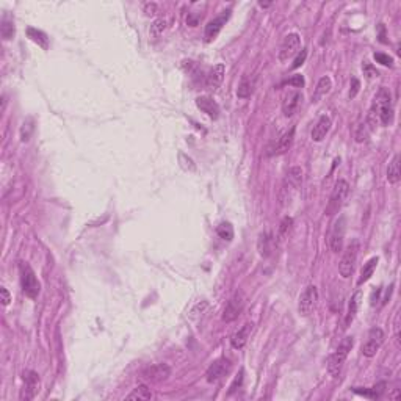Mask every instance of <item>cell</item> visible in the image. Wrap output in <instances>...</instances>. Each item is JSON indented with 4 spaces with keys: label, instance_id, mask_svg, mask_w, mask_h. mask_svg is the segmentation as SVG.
I'll return each mask as SVG.
<instances>
[{
    "label": "cell",
    "instance_id": "1",
    "mask_svg": "<svg viewBox=\"0 0 401 401\" xmlns=\"http://www.w3.org/2000/svg\"><path fill=\"white\" fill-rule=\"evenodd\" d=\"M353 345H354L353 337H345L340 342V345H338V348L335 349V353H332L327 357V372L331 376L337 378L340 375V370L346 361L349 351L353 349Z\"/></svg>",
    "mask_w": 401,
    "mask_h": 401
},
{
    "label": "cell",
    "instance_id": "2",
    "mask_svg": "<svg viewBox=\"0 0 401 401\" xmlns=\"http://www.w3.org/2000/svg\"><path fill=\"white\" fill-rule=\"evenodd\" d=\"M376 110L378 119L383 126H390L394 121V107H392V99L386 88H381L378 91L375 97V102L372 105Z\"/></svg>",
    "mask_w": 401,
    "mask_h": 401
},
{
    "label": "cell",
    "instance_id": "3",
    "mask_svg": "<svg viewBox=\"0 0 401 401\" xmlns=\"http://www.w3.org/2000/svg\"><path fill=\"white\" fill-rule=\"evenodd\" d=\"M348 193H349L348 182L343 180V179L337 180L335 185H334V190L331 193V198H329V202H327L326 209H324V213L327 215V217H334V215H337L338 212H340V209L343 207V204H345V199L348 196Z\"/></svg>",
    "mask_w": 401,
    "mask_h": 401
},
{
    "label": "cell",
    "instance_id": "4",
    "mask_svg": "<svg viewBox=\"0 0 401 401\" xmlns=\"http://www.w3.org/2000/svg\"><path fill=\"white\" fill-rule=\"evenodd\" d=\"M19 271H20V287H22V292L28 298H36L41 290V284L38 282L36 274L32 270V266L22 262L19 265Z\"/></svg>",
    "mask_w": 401,
    "mask_h": 401
},
{
    "label": "cell",
    "instance_id": "5",
    "mask_svg": "<svg viewBox=\"0 0 401 401\" xmlns=\"http://www.w3.org/2000/svg\"><path fill=\"white\" fill-rule=\"evenodd\" d=\"M303 183V169L301 168H290L285 174V179H284V183H282V194H281V199L284 202L290 201L293 198V194L300 190Z\"/></svg>",
    "mask_w": 401,
    "mask_h": 401
},
{
    "label": "cell",
    "instance_id": "6",
    "mask_svg": "<svg viewBox=\"0 0 401 401\" xmlns=\"http://www.w3.org/2000/svg\"><path fill=\"white\" fill-rule=\"evenodd\" d=\"M357 252H359V243L354 240L346 248V251L343 252L340 265H338V273H340V276L343 277V279H348V277L353 274L354 265H356V260H357Z\"/></svg>",
    "mask_w": 401,
    "mask_h": 401
},
{
    "label": "cell",
    "instance_id": "7",
    "mask_svg": "<svg viewBox=\"0 0 401 401\" xmlns=\"http://www.w3.org/2000/svg\"><path fill=\"white\" fill-rule=\"evenodd\" d=\"M22 381L24 386L20 389V400L22 401H30L33 400L35 395L39 390V376L33 370H25L22 373Z\"/></svg>",
    "mask_w": 401,
    "mask_h": 401
},
{
    "label": "cell",
    "instance_id": "8",
    "mask_svg": "<svg viewBox=\"0 0 401 401\" xmlns=\"http://www.w3.org/2000/svg\"><path fill=\"white\" fill-rule=\"evenodd\" d=\"M384 343V331L381 327H372L368 331L367 342L362 345V354L365 357H373L379 351V348Z\"/></svg>",
    "mask_w": 401,
    "mask_h": 401
},
{
    "label": "cell",
    "instance_id": "9",
    "mask_svg": "<svg viewBox=\"0 0 401 401\" xmlns=\"http://www.w3.org/2000/svg\"><path fill=\"white\" fill-rule=\"evenodd\" d=\"M293 138H295V127L284 132L279 138H276L271 145L266 148V156H268V157L282 156V154H285L287 151L290 149L292 143H293Z\"/></svg>",
    "mask_w": 401,
    "mask_h": 401
},
{
    "label": "cell",
    "instance_id": "10",
    "mask_svg": "<svg viewBox=\"0 0 401 401\" xmlns=\"http://www.w3.org/2000/svg\"><path fill=\"white\" fill-rule=\"evenodd\" d=\"M301 47V36L298 33H290L287 35L282 41V46L279 50V61L281 63H285L287 60L292 58L298 50Z\"/></svg>",
    "mask_w": 401,
    "mask_h": 401
},
{
    "label": "cell",
    "instance_id": "11",
    "mask_svg": "<svg viewBox=\"0 0 401 401\" xmlns=\"http://www.w3.org/2000/svg\"><path fill=\"white\" fill-rule=\"evenodd\" d=\"M318 301V290L315 285H309L306 287V290L301 293L300 296V303H298V311H300L301 315L307 317L312 311Z\"/></svg>",
    "mask_w": 401,
    "mask_h": 401
},
{
    "label": "cell",
    "instance_id": "12",
    "mask_svg": "<svg viewBox=\"0 0 401 401\" xmlns=\"http://www.w3.org/2000/svg\"><path fill=\"white\" fill-rule=\"evenodd\" d=\"M343 240H345V218H338L329 234V246H331L332 252L338 254L343 249Z\"/></svg>",
    "mask_w": 401,
    "mask_h": 401
},
{
    "label": "cell",
    "instance_id": "13",
    "mask_svg": "<svg viewBox=\"0 0 401 401\" xmlns=\"http://www.w3.org/2000/svg\"><path fill=\"white\" fill-rule=\"evenodd\" d=\"M243 307H244V298L241 293H235L228 306H226V309H224V314H223V320L226 323H232L234 320H237V318L240 317L241 311H243Z\"/></svg>",
    "mask_w": 401,
    "mask_h": 401
},
{
    "label": "cell",
    "instance_id": "14",
    "mask_svg": "<svg viewBox=\"0 0 401 401\" xmlns=\"http://www.w3.org/2000/svg\"><path fill=\"white\" fill-rule=\"evenodd\" d=\"M301 100H303L301 91L290 89L289 92H285L284 100H282V113H284V116H287V118L293 116L295 113H296V110L300 108Z\"/></svg>",
    "mask_w": 401,
    "mask_h": 401
},
{
    "label": "cell",
    "instance_id": "15",
    "mask_svg": "<svg viewBox=\"0 0 401 401\" xmlns=\"http://www.w3.org/2000/svg\"><path fill=\"white\" fill-rule=\"evenodd\" d=\"M229 368H231V362H229V359H226V357H220L218 361H215L209 370H207V373H205V378H207V381L209 383H218L220 379L229 372Z\"/></svg>",
    "mask_w": 401,
    "mask_h": 401
},
{
    "label": "cell",
    "instance_id": "16",
    "mask_svg": "<svg viewBox=\"0 0 401 401\" xmlns=\"http://www.w3.org/2000/svg\"><path fill=\"white\" fill-rule=\"evenodd\" d=\"M229 16H231V9H226V11H223L218 17L212 19L210 22L205 25V32H204L205 41H212V39L217 38V35L221 32L223 25L226 24V20L229 19Z\"/></svg>",
    "mask_w": 401,
    "mask_h": 401
},
{
    "label": "cell",
    "instance_id": "17",
    "mask_svg": "<svg viewBox=\"0 0 401 401\" xmlns=\"http://www.w3.org/2000/svg\"><path fill=\"white\" fill-rule=\"evenodd\" d=\"M169 375H171V368L166 364L152 365L143 372V376L151 379V381H154V383H160V381H163V379H166Z\"/></svg>",
    "mask_w": 401,
    "mask_h": 401
},
{
    "label": "cell",
    "instance_id": "18",
    "mask_svg": "<svg viewBox=\"0 0 401 401\" xmlns=\"http://www.w3.org/2000/svg\"><path fill=\"white\" fill-rule=\"evenodd\" d=\"M196 105L202 113H205V115L210 116L212 119H217L220 116V105L209 96L198 97L196 99Z\"/></svg>",
    "mask_w": 401,
    "mask_h": 401
},
{
    "label": "cell",
    "instance_id": "19",
    "mask_svg": "<svg viewBox=\"0 0 401 401\" xmlns=\"http://www.w3.org/2000/svg\"><path fill=\"white\" fill-rule=\"evenodd\" d=\"M274 246H276V239H274V235L270 231L262 232L259 235V241H257V249H259L260 255H263V257L271 255V252L274 251Z\"/></svg>",
    "mask_w": 401,
    "mask_h": 401
},
{
    "label": "cell",
    "instance_id": "20",
    "mask_svg": "<svg viewBox=\"0 0 401 401\" xmlns=\"http://www.w3.org/2000/svg\"><path fill=\"white\" fill-rule=\"evenodd\" d=\"M331 126H332V122H331V118L323 115L320 119L317 121V124L314 126L312 129V133H311V137L314 141H323L324 137L329 133V130H331Z\"/></svg>",
    "mask_w": 401,
    "mask_h": 401
},
{
    "label": "cell",
    "instance_id": "21",
    "mask_svg": "<svg viewBox=\"0 0 401 401\" xmlns=\"http://www.w3.org/2000/svg\"><path fill=\"white\" fill-rule=\"evenodd\" d=\"M224 73H226V68L224 65H217V66H213L210 69V73L207 76V79H205V85H207L209 89L215 91V89H218L220 85L223 83V80H224Z\"/></svg>",
    "mask_w": 401,
    "mask_h": 401
},
{
    "label": "cell",
    "instance_id": "22",
    "mask_svg": "<svg viewBox=\"0 0 401 401\" xmlns=\"http://www.w3.org/2000/svg\"><path fill=\"white\" fill-rule=\"evenodd\" d=\"M251 329H252V324H251V323H246L241 329H239V331L231 337V345H232V348H235V349H241V348L246 345V342H248V337H249V334H251Z\"/></svg>",
    "mask_w": 401,
    "mask_h": 401
},
{
    "label": "cell",
    "instance_id": "23",
    "mask_svg": "<svg viewBox=\"0 0 401 401\" xmlns=\"http://www.w3.org/2000/svg\"><path fill=\"white\" fill-rule=\"evenodd\" d=\"M401 179V169H400V156H397L392 159V161L389 163L387 166V180L390 183H398Z\"/></svg>",
    "mask_w": 401,
    "mask_h": 401
},
{
    "label": "cell",
    "instance_id": "24",
    "mask_svg": "<svg viewBox=\"0 0 401 401\" xmlns=\"http://www.w3.org/2000/svg\"><path fill=\"white\" fill-rule=\"evenodd\" d=\"M361 300H362V292L359 290L353 295L351 298V301H349V306H348V314H346V326H349V323H351L354 320V317L357 314V309H359V306H361Z\"/></svg>",
    "mask_w": 401,
    "mask_h": 401
},
{
    "label": "cell",
    "instance_id": "25",
    "mask_svg": "<svg viewBox=\"0 0 401 401\" xmlns=\"http://www.w3.org/2000/svg\"><path fill=\"white\" fill-rule=\"evenodd\" d=\"M331 86H332V81L327 76H324L318 80V85H317L315 92H314V102H318L321 97H324L327 92L331 91Z\"/></svg>",
    "mask_w": 401,
    "mask_h": 401
},
{
    "label": "cell",
    "instance_id": "26",
    "mask_svg": "<svg viewBox=\"0 0 401 401\" xmlns=\"http://www.w3.org/2000/svg\"><path fill=\"white\" fill-rule=\"evenodd\" d=\"M254 85H255V80L248 77V76H244L240 81V85H239V89H237V96L240 99H246V97H249L252 94V91H254Z\"/></svg>",
    "mask_w": 401,
    "mask_h": 401
},
{
    "label": "cell",
    "instance_id": "27",
    "mask_svg": "<svg viewBox=\"0 0 401 401\" xmlns=\"http://www.w3.org/2000/svg\"><path fill=\"white\" fill-rule=\"evenodd\" d=\"M376 265H378V257H372L367 263H364L362 270H361V277H359V285H362L364 282H367L370 277L373 276L375 270H376Z\"/></svg>",
    "mask_w": 401,
    "mask_h": 401
},
{
    "label": "cell",
    "instance_id": "28",
    "mask_svg": "<svg viewBox=\"0 0 401 401\" xmlns=\"http://www.w3.org/2000/svg\"><path fill=\"white\" fill-rule=\"evenodd\" d=\"M384 387H386V383H379L378 386H375V387H372V389H361V387H356V389H353L354 390V394H357V395H362V397H367V398H379L383 395V392H384Z\"/></svg>",
    "mask_w": 401,
    "mask_h": 401
},
{
    "label": "cell",
    "instance_id": "29",
    "mask_svg": "<svg viewBox=\"0 0 401 401\" xmlns=\"http://www.w3.org/2000/svg\"><path fill=\"white\" fill-rule=\"evenodd\" d=\"M27 35H28L30 39L35 41V43L38 46H41L43 49H47L49 47V38H47V35L44 32H41V30H36L33 27H28L27 28Z\"/></svg>",
    "mask_w": 401,
    "mask_h": 401
},
{
    "label": "cell",
    "instance_id": "30",
    "mask_svg": "<svg viewBox=\"0 0 401 401\" xmlns=\"http://www.w3.org/2000/svg\"><path fill=\"white\" fill-rule=\"evenodd\" d=\"M0 35H2V38L5 41L11 39L14 36V22H13L11 17L5 16L2 19V24H0Z\"/></svg>",
    "mask_w": 401,
    "mask_h": 401
},
{
    "label": "cell",
    "instance_id": "31",
    "mask_svg": "<svg viewBox=\"0 0 401 401\" xmlns=\"http://www.w3.org/2000/svg\"><path fill=\"white\" fill-rule=\"evenodd\" d=\"M126 398L127 400H151L152 394L148 389V386H138L137 389H133V392H130Z\"/></svg>",
    "mask_w": 401,
    "mask_h": 401
},
{
    "label": "cell",
    "instance_id": "32",
    "mask_svg": "<svg viewBox=\"0 0 401 401\" xmlns=\"http://www.w3.org/2000/svg\"><path fill=\"white\" fill-rule=\"evenodd\" d=\"M217 234L220 235L223 240L231 241L234 239V228L231 226V223H221L217 228Z\"/></svg>",
    "mask_w": 401,
    "mask_h": 401
},
{
    "label": "cell",
    "instance_id": "33",
    "mask_svg": "<svg viewBox=\"0 0 401 401\" xmlns=\"http://www.w3.org/2000/svg\"><path fill=\"white\" fill-rule=\"evenodd\" d=\"M35 126H33V119H27L22 127H20V141H28L30 140V135H32Z\"/></svg>",
    "mask_w": 401,
    "mask_h": 401
},
{
    "label": "cell",
    "instance_id": "34",
    "mask_svg": "<svg viewBox=\"0 0 401 401\" xmlns=\"http://www.w3.org/2000/svg\"><path fill=\"white\" fill-rule=\"evenodd\" d=\"M292 224H293V220L290 217H285L282 221H281V226H279V232H277V239L279 240H284V237L287 234H289L290 228H292Z\"/></svg>",
    "mask_w": 401,
    "mask_h": 401
},
{
    "label": "cell",
    "instance_id": "35",
    "mask_svg": "<svg viewBox=\"0 0 401 401\" xmlns=\"http://www.w3.org/2000/svg\"><path fill=\"white\" fill-rule=\"evenodd\" d=\"M166 25H168L166 19H157L156 22L152 24V27H151V33H152L154 36H160V35L164 32V28H166Z\"/></svg>",
    "mask_w": 401,
    "mask_h": 401
},
{
    "label": "cell",
    "instance_id": "36",
    "mask_svg": "<svg viewBox=\"0 0 401 401\" xmlns=\"http://www.w3.org/2000/svg\"><path fill=\"white\" fill-rule=\"evenodd\" d=\"M362 71H364V76L367 79H375L379 76V73L376 71V68L372 65V63H368V61H365V63L362 65Z\"/></svg>",
    "mask_w": 401,
    "mask_h": 401
},
{
    "label": "cell",
    "instance_id": "37",
    "mask_svg": "<svg viewBox=\"0 0 401 401\" xmlns=\"http://www.w3.org/2000/svg\"><path fill=\"white\" fill-rule=\"evenodd\" d=\"M367 135H368L367 124H357V127H356V141H359V143L365 141Z\"/></svg>",
    "mask_w": 401,
    "mask_h": 401
},
{
    "label": "cell",
    "instance_id": "38",
    "mask_svg": "<svg viewBox=\"0 0 401 401\" xmlns=\"http://www.w3.org/2000/svg\"><path fill=\"white\" fill-rule=\"evenodd\" d=\"M285 85L293 86V88H303V86H304V79H303V76H300V74H295L290 80H287V81H285Z\"/></svg>",
    "mask_w": 401,
    "mask_h": 401
},
{
    "label": "cell",
    "instance_id": "39",
    "mask_svg": "<svg viewBox=\"0 0 401 401\" xmlns=\"http://www.w3.org/2000/svg\"><path fill=\"white\" fill-rule=\"evenodd\" d=\"M375 60L378 61V63H381L383 66H392L394 65V58L392 57H389L386 54H375Z\"/></svg>",
    "mask_w": 401,
    "mask_h": 401
},
{
    "label": "cell",
    "instance_id": "40",
    "mask_svg": "<svg viewBox=\"0 0 401 401\" xmlns=\"http://www.w3.org/2000/svg\"><path fill=\"white\" fill-rule=\"evenodd\" d=\"M243 370H240L239 372V375L235 376V379H234V383L231 384V390H229V394H234L235 390H239V387H241V384H243Z\"/></svg>",
    "mask_w": 401,
    "mask_h": 401
},
{
    "label": "cell",
    "instance_id": "41",
    "mask_svg": "<svg viewBox=\"0 0 401 401\" xmlns=\"http://www.w3.org/2000/svg\"><path fill=\"white\" fill-rule=\"evenodd\" d=\"M306 57H307V52H306V49H301V52L298 54V57L295 58V61H293L292 68H293V69H298V68H300V66H303V65H304V61H306Z\"/></svg>",
    "mask_w": 401,
    "mask_h": 401
},
{
    "label": "cell",
    "instance_id": "42",
    "mask_svg": "<svg viewBox=\"0 0 401 401\" xmlns=\"http://www.w3.org/2000/svg\"><path fill=\"white\" fill-rule=\"evenodd\" d=\"M359 88H361V81H359L356 77L351 79V89H349V97H356V94L359 92Z\"/></svg>",
    "mask_w": 401,
    "mask_h": 401
},
{
    "label": "cell",
    "instance_id": "43",
    "mask_svg": "<svg viewBox=\"0 0 401 401\" xmlns=\"http://www.w3.org/2000/svg\"><path fill=\"white\" fill-rule=\"evenodd\" d=\"M0 293H2V304L3 306H8L9 301H11V295H9V292L5 289V287H2V289H0Z\"/></svg>",
    "mask_w": 401,
    "mask_h": 401
},
{
    "label": "cell",
    "instance_id": "44",
    "mask_svg": "<svg viewBox=\"0 0 401 401\" xmlns=\"http://www.w3.org/2000/svg\"><path fill=\"white\" fill-rule=\"evenodd\" d=\"M145 13H146V16H154L157 13V5L156 3H146L145 5Z\"/></svg>",
    "mask_w": 401,
    "mask_h": 401
},
{
    "label": "cell",
    "instance_id": "45",
    "mask_svg": "<svg viewBox=\"0 0 401 401\" xmlns=\"http://www.w3.org/2000/svg\"><path fill=\"white\" fill-rule=\"evenodd\" d=\"M379 41L381 43H387V39H386V30H384V25L383 24H379Z\"/></svg>",
    "mask_w": 401,
    "mask_h": 401
},
{
    "label": "cell",
    "instance_id": "46",
    "mask_svg": "<svg viewBox=\"0 0 401 401\" xmlns=\"http://www.w3.org/2000/svg\"><path fill=\"white\" fill-rule=\"evenodd\" d=\"M270 5H271V3H263V2H259V6H260V8H268Z\"/></svg>",
    "mask_w": 401,
    "mask_h": 401
}]
</instances>
